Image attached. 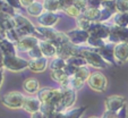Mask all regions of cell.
<instances>
[{"mask_svg":"<svg viewBox=\"0 0 128 118\" xmlns=\"http://www.w3.org/2000/svg\"><path fill=\"white\" fill-rule=\"evenodd\" d=\"M98 52L102 56L104 60L109 64V65H114V66H118L117 61L114 59V44L111 42H106L102 48L98 49Z\"/></svg>","mask_w":128,"mask_h":118,"instance_id":"15","label":"cell"},{"mask_svg":"<svg viewBox=\"0 0 128 118\" xmlns=\"http://www.w3.org/2000/svg\"><path fill=\"white\" fill-rule=\"evenodd\" d=\"M74 5L78 8V9L82 12V14L87 9V4H86V0H76Z\"/></svg>","mask_w":128,"mask_h":118,"instance_id":"40","label":"cell"},{"mask_svg":"<svg viewBox=\"0 0 128 118\" xmlns=\"http://www.w3.org/2000/svg\"><path fill=\"white\" fill-rule=\"evenodd\" d=\"M8 5H10L12 8H15L16 10H20L23 8L22 4H20V0H5Z\"/></svg>","mask_w":128,"mask_h":118,"instance_id":"41","label":"cell"},{"mask_svg":"<svg viewBox=\"0 0 128 118\" xmlns=\"http://www.w3.org/2000/svg\"><path fill=\"white\" fill-rule=\"evenodd\" d=\"M48 118H66V111L54 110L52 113H50L48 116Z\"/></svg>","mask_w":128,"mask_h":118,"instance_id":"43","label":"cell"},{"mask_svg":"<svg viewBox=\"0 0 128 118\" xmlns=\"http://www.w3.org/2000/svg\"><path fill=\"white\" fill-rule=\"evenodd\" d=\"M0 51L4 53V56H15L17 55L16 44L5 36H0Z\"/></svg>","mask_w":128,"mask_h":118,"instance_id":"19","label":"cell"},{"mask_svg":"<svg viewBox=\"0 0 128 118\" xmlns=\"http://www.w3.org/2000/svg\"><path fill=\"white\" fill-rule=\"evenodd\" d=\"M41 106H42V102L38 96H34V95L27 96L26 95L24 100V104H23V109L26 112L32 115V113L38 112V111L41 110Z\"/></svg>","mask_w":128,"mask_h":118,"instance_id":"16","label":"cell"},{"mask_svg":"<svg viewBox=\"0 0 128 118\" xmlns=\"http://www.w3.org/2000/svg\"><path fill=\"white\" fill-rule=\"evenodd\" d=\"M91 21L87 19L86 17H84L83 15H80L78 18H76V25H77L78 29H82V30H88L90 25H91Z\"/></svg>","mask_w":128,"mask_h":118,"instance_id":"33","label":"cell"},{"mask_svg":"<svg viewBox=\"0 0 128 118\" xmlns=\"http://www.w3.org/2000/svg\"><path fill=\"white\" fill-rule=\"evenodd\" d=\"M4 68L10 72H23L28 68V60L22 57L15 56H5L4 57Z\"/></svg>","mask_w":128,"mask_h":118,"instance_id":"5","label":"cell"},{"mask_svg":"<svg viewBox=\"0 0 128 118\" xmlns=\"http://www.w3.org/2000/svg\"><path fill=\"white\" fill-rule=\"evenodd\" d=\"M91 74H92V73L90 72V69H88L87 66H82V67H78L77 72L75 73L74 76L77 77V78H80V80H82V81H84V82L86 83V81L88 80V77H90Z\"/></svg>","mask_w":128,"mask_h":118,"instance_id":"31","label":"cell"},{"mask_svg":"<svg viewBox=\"0 0 128 118\" xmlns=\"http://www.w3.org/2000/svg\"><path fill=\"white\" fill-rule=\"evenodd\" d=\"M76 0H59V6H60V10H65L66 8L70 7L75 4Z\"/></svg>","mask_w":128,"mask_h":118,"instance_id":"38","label":"cell"},{"mask_svg":"<svg viewBox=\"0 0 128 118\" xmlns=\"http://www.w3.org/2000/svg\"><path fill=\"white\" fill-rule=\"evenodd\" d=\"M87 32L90 33V35L108 41L109 34H110V25L106 24V23L92 22L91 25H90L88 30H87Z\"/></svg>","mask_w":128,"mask_h":118,"instance_id":"9","label":"cell"},{"mask_svg":"<svg viewBox=\"0 0 128 118\" xmlns=\"http://www.w3.org/2000/svg\"><path fill=\"white\" fill-rule=\"evenodd\" d=\"M106 42H108V41H106V40H102V39H100V38H95V36L90 35L88 40H87L86 46H88L90 48L98 50V49L102 48V47H103Z\"/></svg>","mask_w":128,"mask_h":118,"instance_id":"29","label":"cell"},{"mask_svg":"<svg viewBox=\"0 0 128 118\" xmlns=\"http://www.w3.org/2000/svg\"><path fill=\"white\" fill-rule=\"evenodd\" d=\"M114 59L117 65H121L128 61V43L114 44Z\"/></svg>","mask_w":128,"mask_h":118,"instance_id":"17","label":"cell"},{"mask_svg":"<svg viewBox=\"0 0 128 118\" xmlns=\"http://www.w3.org/2000/svg\"><path fill=\"white\" fill-rule=\"evenodd\" d=\"M62 98H61L60 103L57 107L58 111H67L72 108L77 99V91L74 89H62Z\"/></svg>","mask_w":128,"mask_h":118,"instance_id":"8","label":"cell"},{"mask_svg":"<svg viewBox=\"0 0 128 118\" xmlns=\"http://www.w3.org/2000/svg\"><path fill=\"white\" fill-rule=\"evenodd\" d=\"M14 22H15V30L17 31V33H18V35L20 38L27 35H35L39 40H41L40 34L36 32V26H34V24L27 17L17 13L14 16Z\"/></svg>","mask_w":128,"mask_h":118,"instance_id":"1","label":"cell"},{"mask_svg":"<svg viewBox=\"0 0 128 118\" xmlns=\"http://www.w3.org/2000/svg\"><path fill=\"white\" fill-rule=\"evenodd\" d=\"M80 56H82L85 60H86L87 65L92 66V67H94V68L106 69V68L109 67V64L102 58V56L100 55L95 49L90 48L88 46H82L80 47Z\"/></svg>","mask_w":128,"mask_h":118,"instance_id":"2","label":"cell"},{"mask_svg":"<svg viewBox=\"0 0 128 118\" xmlns=\"http://www.w3.org/2000/svg\"><path fill=\"white\" fill-rule=\"evenodd\" d=\"M67 35L69 38L70 42L76 44V46H86L87 40L90 38V33L86 30H82L78 29V27L67 32Z\"/></svg>","mask_w":128,"mask_h":118,"instance_id":"12","label":"cell"},{"mask_svg":"<svg viewBox=\"0 0 128 118\" xmlns=\"http://www.w3.org/2000/svg\"><path fill=\"white\" fill-rule=\"evenodd\" d=\"M127 110H128V107H127V104H125L118 112L104 111L101 118H127Z\"/></svg>","mask_w":128,"mask_h":118,"instance_id":"28","label":"cell"},{"mask_svg":"<svg viewBox=\"0 0 128 118\" xmlns=\"http://www.w3.org/2000/svg\"><path fill=\"white\" fill-rule=\"evenodd\" d=\"M43 6L44 10L51 13H57L60 10V6H59V0H43Z\"/></svg>","mask_w":128,"mask_h":118,"instance_id":"30","label":"cell"},{"mask_svg":"<svg viewBox=\"0 0 128 118\" xmlns=\"http://www.w3.org/2000/svg\"><path fill=\"white\" fill-rule=\"evenodd\" d=\"M88 118H99V117H95V116H92V117H88Z\"/></svg>","mask_w":128,"mask_h":118,"instance_id":"48","label":"cell"},{"mask_svg":"<svg viewBox=\"0 0 128 118\" xmlns=\"http://www.w3.org/2000/svg\"><path fill=\"white\" fill-rule=\"evenodd\" d=\"M87 106H80L77 108H72L66 111V118H80L86 111Z\"/></svg>","mask_w":128,"mask_h":118,"instance_id":"27","label":"cell"},{"mask_svg":"<svg viewBox=\"0 0 128 118\" xmlns=\"http://www.w3.org/2000/svg\"><path fill=\"white\" fill-rule=\"evenodd\" d=\"M39 47L42 51L43 57L50 58V59L53 57H57V47L53 43H51V42H49V41H46V40H40Z\"/></svg>","mask_w":128,"mask_h":118,"instance_id":"21","label":"cell"},{"mask_svg":"<svg viewBox=\"0 0 128 118\" xmlns=\"http://www.w3.org/2000/svg\"><path fill=\"white\" fill-rule=\"evenodd\" d=\"M26 12L30 16L32 17H39L41 16L42 14L44 13V6H43V3L41 1H38L36 0L34 4H32L30 7L26 8Z\"/></svg>","mask_w":128,"mask_h":118,"instance_id":"22","label":"cell"},{"mask_svg":"<svg viewBox=\"0 0 128 118\" xmlns=\"http://www.w3.org/2000/svg\"><path fill=\"white\" fill-rule=\"evenodd\" d=\"M80 47L82 46H76V44L72 43L69 41L57 48V56L65 59V60H67V59H69L72 56H80Z\"/></svg>","mask_w":128,"mask_h":118,"instance_id":"11","label":"cell"},{"mask_svg":"<svg viewBox=\"0 0 128 118\" xmlns=\"http://www.w3.org/2000/svg\"><path fill=\"white\" fill-rule=\"evenodd\" d=\"M64 90L61 87H43L39 91V93L36 94V96L41 100L42 103H48L52 104V106L58 107L60 103L61 98H62Z\"/></svg>","mask_w":128,"mask_h":118,"instance_id":"3","label":"cell"},{"mask_svg":"<svg viewBox=\"0 0 128 118\" xmlns=\"http://www.w3.org/2000/svg\"><path fill=\"white\" fill-rule=\"evenodd\" d=\"M23 90H24V92H26L27 94L34 95V94L39 93L41 87H40L39 81L36 80V78L30 77V78H26V80L23 82Z\"/></svg>","mask_w":128,"mask_h":118,"instance_id":"20","label":"cell"},{"mask_svg":"<svg viewBox=\"0 0 128 118\" xmlns=\"http://www.w3.org/2000/svg\"><path fill=\"white\" fill-rule=\"evenodd\" d=\"M82 15L87 19H90L91 22H100L101 8H87Z\"/></svg>","mask_w":128,"mask_h":118,"instance_id":"25","label":"cell"},{"mask_svg":"<svg viewBox=\"0 0 128 118\" xmlns=\"http://www.w3.org/2000/svg\"><path fill=\"white\" fill-rule=\"evenodd\" d=\"M77 69H78V67H76L74 65H70V64H67L65 67V72L68 74V76H74L75 73L77 72Z\"/></svg>","mask_w":128,"mask_h":118,"instance_id":"42","label":"cell"},{"mask_svg":"<svg viewBox=\"0 0 128 118\" xmlns=\"http://www.w3.org/2000/svg\"><path fill=\"white\" fill-rule=\"evenodd\" d=\"M49 67V58L41 57L28 60V69L34 73H42Z\"/></svg>","mask_w":128,"mask_h":118,"instance_id":"18","label":"cell"},{"mask_svg":"<svg viewBox=\"0 0 128 118\" xmlns=\"http://www.w3.org/2000/svg\"><path fill=\"white\" fill-rule=\"evenodd\" d=\"M4 53L0 51V68H4Z\"/></svg>","mask_w":128,"mask_h":118,"instance_id":"47","label":"cell"},{"mask_svg":"<svg viewBox=\"0 0 128 118\" xmlns=\"http://www.w3.org/2000/svg\"><path fill=\"white\" fill-rule=\"evenodd\" d=\"M64 12H65L66 14L68 15V16L72 17V18H78V17L82 15V12H80V10L78 9V8L76 7L75 5H72V6H70V7L66 8Z\"/></svg>","mask_w":128,"mask_h":118,"instance_id":"35","label":"cell"},{"mask_svg":"<svg viewBox=\"0 0 128 118\" xmlns=\"http://www.w3.org/2000/svg\"><path fill=\"white\" fill-rule=\"evenodd\" d=\"M87 85H88L93 91L96 92H104L108 86V80L102 73L95 72L90 75L88 80L86 81Z\"/></svg>","mask_w":128,"mask_h":118,"instance_id":"7","label":"cell"},{"mask_svg":"<svg viewBox=\"0 0 128 118\" xmlns=\"http://www.w3.org/2000/svg\"><path fill=\"white\" fill-rule=\"evenodd\" d=\"M67 64H70V65H74L76 67H82V66H87V63L82 56H72L69 59H67Z\"/></svg>","mask_w":128,"mask_h":118,"instance_id":"32","label":"cell"},{"mask_svg":"<svg viewBox=\"0 0 128 118\" xmlns=\"http://www.w3.org/2000/svg\"><path fill=\"white\" fill-rule=\"evenodd\" d=\"M31 118H48V117H46V115H44V113L40 110V111H38V112L32 113Z\"/></svg>","mask_w":128,"mask_h":118,"instance_id":"45","label":"cell"},{"mask_svg":"<svg viewBox=\"0 0 128 118\" xmlns=\"http://www.w3.org/2000/svg\"><path fill=\"white\" fill-rule=\"evenodd\" d=\"M117 13H128V0H114Z\"/></svg>","mask_w":128,"mask_h":118,"instance_id":"36","label":"cell"},{"mask_svg":"<svg viewBox=\"0 0 128 118\" xmlns=\"http://www.w3.org/2000/svg\"><path fill=\"white\" fill-rule=\"evenodd\" d=\"M36 0H20V4H22V6L24 8H27L30 7V6L32 5V4H34Z\"/></svg>","mask_w":128,"mask_h":118,"instance_id":"44","label":"cell"},{"mask_svg":"<svg viewBox=\"0 0 128 118\" xmlns=\"http://www.w3.org/2000/svg\"><path fill=\"white\" fill-rule=\"evenodd\" d=\"M27 53H28V56H30V58H31V59H36V58L43 57V55H42V51H41V49H40L39 44H38L36 47H34L33 49H31V50H30Z\"/></svg>","mask_w":128,"mask_h":118,"instance_id":"37","label":"cell"},{"mask_svg":"<svg viewBox=\"0 0 128 118\" xmlns=\"http://www.w3.org/2000/svg\"><path fill=\"white\" fill-rule=\"evenodd\" d=\"M40 40L35 35H27L20 39V41L16 43V49L18 52H28L31 49L39 44Z\"/></svg>","mask_w":128,"mask_h":118,"instance_id":"13","label":"cell"},{"mask_svg":"<svg viewBox=\"0 0 128 118\" xmlns=\"http://www.w3.org/2000/svg\"><path fill=\"white\" fill-rule=\"evenodd\" d=\"M4 82V68H0V87Z\"/></svg>","mask_w":128,"mask_h":118,"instance_id":"46","label":"cell"},{"mask_svg":"<svg viewBox=\"0 0 128 118\" xmlns=\"http://www.w3.org/2000/svg\"><path fill=\"white\" fill-rule=\"evenodd\" d=\"M114 25L120 27H128V13H116L112 17Z\"/></svg>","mask_w":128,"mask_h":118,"instance_id":"24","label":"cell"},{"mask_svg":"<svg viewBox=\"0 0 128 118\" xmlns=\"http://www.w3.org/2000/svg\"><path fill=\"white\" fill-rule=\"evenodd\" d=\"M66 65H67V61L65 59L60 57H53L51 58V60L49 61V68H50L51 72L53 70H61V69H65Z\"/></svg>","mask_w":128,"mask_h":118,"instance_id":"23","label":"cell"},{"mask_svg":"<svg viewBox=\"0 0 128 118\" xmlns=\"http://www.w3.org/2000/svg\"><path fill=\"white\" fill-rule=\"evenodd\" d=\"M59 19H60V16L57 13H51L44 10L43 14L38 17V23H39L40 26L54 27V25L59 22Z\"/></svg>","mask_w":128,"mask_h":118,"instance_id":"14","label":"cell"},{"mask_svg":"<svg viewBox=\"0 0 128 118\" xmlns=\"http://www.w3.org/2000/svg\"><path fill=\"white\" fill-rule=\"evenodd\" d=\"M103 0H86L87 8H101Z\"/></svg>","mask_w":128,"mask_h":118,"instance_id":"39","label":"cell"},{"mask_svg":"<svg viewBox=\"0 0 128 118\" xmlns=\"http://www.w3.org/2000/svg\"><path fill=\"white\" fill-rule=\"evenodd\" d=\"M125 104H127L126 98L122 95H117V94L106 98V101H104L106 111H109V112H118Z\"/></svg>","mask_w":128,"mask_h":118,"instance_id":"10","label":"cell"},{"mask_svg":"<svg viewBox=\"0 0 128 118\" xmlns=\"http://www.w3.org/2000/svg\"><path fill=\"white\" fill-rule=\"evenodd\" d=\"M24 100H25V95L20 92L17 91H12L8 93L4 94L1 96V103L5 107L12 110H17V109H23V104H24Z\"/></svg>","mask_w":128,"mask_h":118,"instance_id":"4","label":"cell"},{"mask_svg":"<svg viewBox=\"0 0 128 118\" xmlns=\"http://www.w3.org/2000/svg\"><path fill=\"white\" fill-rule=\"evenodd\" d=\"M108 42H111L114 44L128 43V27L110 25V34H109Z\"/></svg>","mask_w":128,"mask_h":118,"instance_id":"6","label":"cell"},{"mask_svg":"<svg viewBox=\"0 0 128 118\" xmlns=\"http://www.w3.org/2000/svg\"><path fill=\"white\" fill-rule=\"evenodd\" d=\"M5 38L6 39H8L9 41H12V42H14L15 44L17 43V42L20 41V36L18 35V33H17V31L15 29H12V30H8V31H5Z\"/></svg>","mask_w":128,"mask_h":118,"instance_id":"34","label":"cell"},{"mask_svg":"<svg viewBox=\"0 0 128 118\" xmlns=\"http://www.w3.org/2000/svg\"><path fill=\"white\" fill-rule=\"evenodd\" d=\"M50 77L54 82L59 83V84H62L70 76H68V74L65 72V69H61V70H53V72H50Z\"/></svg>","mask_w":128,"mask_h":118,"instance_id":"26","label":"cell"}]
</instances>
